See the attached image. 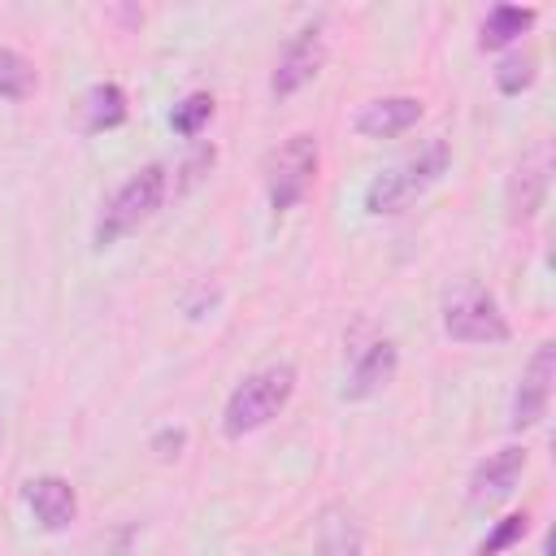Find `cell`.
<instances>
[{
	"instance_id": "6",
	"label": "cell",
	"mask_w": 556,
	"mask_h": 556,
	"mask_svg": "<svg viewBox=\"0 0 556 556\" xmlns=\"http://www.w3.org/2000/svg\"><path fill=\"white\" fill-rule=\"evenodd\" d=\"M321 65H326V35H321V22H308V26H300V30L287 39V48L278 52L274 74H269V91H274L278 100H287V96H295L300 87H308V83L321 74Z\"/></svg>"
},
{
	"instance_id": "1",
	"label": "cell",
	"mask_w": 556,
	"mask_h": 556,
	"mask_svg": "<svg viewBox=\"0 0 556 556\" xmlns=\"http://www.w3.org/2000/svg\"><path fill=\"white\" fill-rule=\"evenodd\" d=\"M447 165H452V148H447V139H430V143H421L417 152L400 156L395 165L378 169V174L365 182V195H361L365 213H369V217L404 213L408 204H417V200L447 174Z\"/></svg>"
},
{
	"instance_id": "12",
	"label": "cell",
	"mask_w": 556,
	"mask_h": 556,
	"mask_svg": "<svg viewBox=\"0 0 556 556\" xmlns=\"http://www.w3.org/2000/svg\"><path fill=\"white\" fill-rule=\"evenodd\" d=\"M361 521L348 504H330L321 508V521L313 530V556H361Z\"/></svg>"
},
{
	"instance_id": "13",
	"label": "cell",
	"mask_w": 556,
	"mask_h": 556,
	"mask_svg": "<svg viewBox=\"0 0 556 556\" xmlns=\"http://www.w3.org/2000/svg\"><path fill=\"white\" fill-rule=\"evenodd\" d=\"M547 169H552V152L547 148H534L521 161V169L513 178V213H508L513 222H530L539 213V204L547 195Z\"/></svg>"
},
{
	"instance_id": "9",
	"label": "cell",
	"mask_w": 556,
	"mask_h": 556,
	"mask_svg": "<svg viewBox=\"0 0 556 556\" xmlns=\"http://www.w3.org/2000/svg\"><path fill=\"white\" fill-rule=\"evenodd\" d=\"M22 500H26L30 517H35L48 534L70 530V521L78 517V495H74L70 478H61V473H39V478H30V482L22 486Z\"/></svg>"
},
{
	"instance_id": "11",
	"label": "cell",
	"mask_w": 556,
	"mask_h": 556,
	"mask_svg": "<svg viewBox=\"0 0 556 556\" xmlns=\"http://www.w3.org/2000/svg\"><path fill=\"white\" fill-rule=\"evenodd\" d=\"M421 100L417 96H378L356 113V135L365 139H395L421 122Z\"/></svg>"
},
{
	"instance_id": "10",
	"label": "cell",
	"mask_w": 556,
	"mask_h": 556,
	"mask_svg": "<svg viewBox=\"0 0 556 556\" xmlns=\"http://www.w3.org/2000/svg\"><path fill=\"white\" fill-rule=\"evenodd\" d=\"M395 369H400L395 343H391V339H374V343L361 348V356L352 361V369H348L339 395H343V400H369V395H378V391L395 378Z\"/></svg>"
},
{
	"instance_id": "19",
	"label": "cell",
	"mask_w": 556,
	"mask_h": 556,
	"mask_svg": "<svg viewBox=\"0 0 556 556\" xmlns=\"http://www.w3.org/2000/svg\"><path fill=\"white\" fill-rule=\"evenodd\" d=\"M526 530H530V517H526V513H508V517H504V521H495V530L478 543V556H500L504 547L521 543V539H526Z\"/></svg>"
},
{
	"instance_id": "21",
	"label": "cell",
	"mask_w": 556,
	"mask_h": 556,
	"mask_svg": "<svg viewBox=\"0 0 556 556\" xmlns=\"http://www.w3.org/2000/svg\"><path fill=\"white\" fill-rule=\"evenodd\" d=\"M213 156H217V152H213V143H208V148H200V152L182 165V174H187V178H200V169H208V165H213Z\"/></svg>"
},
{
	"instance_id": "8",
	"label": "cell",
	"mask_w": 556,
	"mask_h": 556,
	"mask_svg": "<svg viewBox=\"0 0 556 556\" xmlns=\"http://www.w3.org/2000/svg\"><path fill=\"white\" fill-rule=\"evenodd\" d=\"M521 473H526V447L508 443V447L491 452V456L469 473V504H473V508H495V504H504V500L517 491Z\"/></svg>"
},
{
	"instance_id": "15",
	"label": "cell",
	"mask_w": 556,
	"mask_h": 556,
	"mask_svg": "<svg viewBox=\"0 0 556 556\" xmlns=\"http://www.w3.org/2000/svg\"><path fill=\"white\" fill-rule=\"evenodd\" d=\"M122 122H126V91L117 83L87 87V96H83V126L96 135V130H113Z\"/></svg>"
},
{
	"instance_id": "20",
	"label": "cell",
	"mask_w": 556,
	"mask_h": 556,
	"mask_svg": "<svg viewBox=\"0 0 556 556\" xmlns=\"http://www.w3.org/2000/svg\"><path fill=\"white\" fill-rule=\"evenodd\" d=\"M182 443H187V434H182V430H161V434L152 439L156 456H165V460H169V456H178V447H182Z\"/></svg>"
},
{
	"instance_id": "4",
	"label": "cell",
	"mask_w": 556,
	"mask_h": 556,
	"mask_svg": "<svg viewBox=\"0 0 556 556\" xmlns=\"http://www.w3.org/2000/svg\"><path fill=\"white\" fill-rule=\"evenodd\" d=\"M317 139L313 135H291V139H282L269 156H265V200H269V208L282 217V213H291L308 191H313V182H317Z\"/></svg>"
},
{
	"instance_id": "5",
	"label": "cell",
	"mask_w": 556,
	"mask_h": 556,
	"mask_svg": "<svg viewBox=\"0 0 556 556\" xmlns=\"http://www.w3.org/2000/svg\"><path fill=\"white\" fill-rule=\"evenodd\" d=\"M443 334L456 343H508V317L500 313V300L478 287V282H460L447 300H443Z\"/></svg>"
},
{
	"instance_id": "7",
	"label": "cell",
	"mask_w": 556,
	"mask_h": 556,
	"mask_svg": "<svg viewBox=\"0 0 556 556\" xmlns=\"http://www.w3.org/2000/svg\"><path fill=\"white\" fill-rule=\"evenodd\" d=\"M552 382H556V343H539L530 365L521 369V382L513 391V408H508V426L513 430H530L547 417L552 408Z\"/></svg>"
},
{
	"instance_id": "18",
	"label": "cell",
	"mask_w": 556,
	"mask_h": 556,
	"mask_svg": "<svg viewBox=\"0 0 556 556\" xmlns=\"http://www.w3.org/2000/svg\"><path fill=\"white\" fill-rule=\"evenodd\" d=\"M530 83H534V56H530V52H508V56L495 65V87H500L504 96H521Z\"/></svg>"
},
{
	"instance_id": "17",
	"label": "cell",
	"mask_w": 556,
	"mask_h": 556,
	"mask_svg": "<svg viewBox=\"0 0 556 556\" xmlns=\"http://www.w3.org/2000/svg\"><path fill=\"white\" fill-rule=\"evenodd\" d=\"M208 117H213V96H208V91H191V96H182V100L174 104L169 126H174V135L195 139V135L208 126Z\"/></svg>"
},
{
	"instance_id": "3",
	"label": "cell",
	"mask_w": 556,
	"mask_h": 556,
	"mask_svg": "<svg viewBox=\"0 0 556 556\" xmlns=\"http://www.w3.org/2000/svg\"><path fill=\"white\" fill-rule=\"evenodd\" d=\"M161 200H165V165H143V169H135L113 195H109V204L100 208V217H96V248H113L122 235H130V230H139L156 208H161Z\"/></svg>"
},
{
	"instance_id": "16",
	"label": "cell",
	"mask_w": 556,
	"mask_h": 556,
	"mask_svg": "<svg viewBox=\"0 0 556 556\" xmlns=\"http://www.w3.org/2000/svg\"><path fill=\"white\" fill-rule=\"evenodd\" d=\"M39 87V74H35V61L22 56L17 48H0V100L9 104H22L30 100Z\"/></svg>"
},
{
	"instance_id": "14",
	"label": "cell",
	"mask_w": 556,
	"mask_h": 556,
	"mask_svg": "<svg viewBox=\"0 0 556 556\" xmlns=\"http://www.w3.org/2000/svg\"><path fill=\"white\" fill-rule=\"evenodd\" d=\"M534 22H539V9H530V4H495V9L482 17L478 48H482V52H486V48L495 52V48H504V43L521 39Z\"/></svg>"
},
{
	"instance_id": "2",
	"label": "cell",
	"mask_w": 556,
	"mask_h": 556,
	"mask_svg": "<svg viewBox=\"0 0 556 556\" xmlns=\"http://www.w3.org/2000/svg\"><path fill=\"white\" fill-rule=\"evenodd\" d=\"M291 395H295V369H291L287 361L252 369V374L226 395V408H222V434H226V439H243V434L269 426V421L287 408Z\"/></svg>"
}]
</instances>
